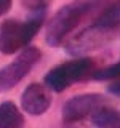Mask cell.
<instances>
[{"label": "cell", "instance_id": "1", "mask_svg": "<svg viewBox=\"0 0 120 128\" xmlns=\"http://www.w3.org/2000/svg\"><path fill=\"white\" fill-rule=\"evenodd\" d=\"M45 19V5L32 8V14L24 22L18 19H6L0 24V51L3 54H13L21 51L30 43L40 30Z\"/></svg>", "mask_w": 120, "mask_h": 128}, {"label": "cell", "instance_id": "2", "mask_svg": "<svg viewBox=\"0 0 120 128\" xmlns=\"http://www.w3.org/2000/svg\"><path fill=\"white\" fill-rule=\"evenodd\" d=\"M88 11H91L88 2H82V0L67 3L62 8H59L48 21L45 42L50 46H59L67 35L77 27L83 16L88 14Z\"/></svg>", "mask_w": 120, "mask_h": 128}, {"label": "cell", "instance_id": "3", "mask_svg": "<svg viewBox=\"0 0 120 128\" xmlns=\"http://www.w3.org/2000/svg\"><path fill=\"white\" fill-rule=\"evenodd\" d=\"M94 70V61L91 58H78L62 62L53 67L45 75V86L50 91H64L72 83L82 82L88 78Z\"/></svg>", "mask_w": 120, "mask_h": 128}, {"label": "cell", "instance_id": "4", "mask_svg": "<svg viewBox=\"0 0 120 128\" xmlns=\"http://www.w3.org/2000/svg\"><path fill=\"white\" fill-rule=\"evenodd\" d=\"M118 30L115 29H107L104 26H99L98 22H93L91 26H88L86 29H83L80 34L75 37H72L69 42L66 43V53L70 56H82L86 54L93 50L104 46L106 43H109L114 40Z\"/></svg>", "mask_w": 120, "mask_h": 128}, {"label": "cell", "instance_id": "5", "mask_svg": "<svg viewBox=\"0 0 120 128\" xmlns=\"http://www.w3.org/2000/svg\"><path fill=\"white\" fill-rule=\"evenodd\" d=\"M40 56L42 51L37 46H24L21 53L0 70V91L3 93L14 88L38 62Z\"/></svg>", "mask_w": 120, "mask_h": 128}, {"label": "cell", "instance_id": "6", "mask_svg": "<svg viewBox=\"0 0 120 128\" xmlns=\"http://www.w3.org/2000/svg\"><path fill=\"white\" fill-rule=\"evenodd\" d=\"M106 104L102 94L96 93H86V94H77L74 98L67 99L62 106V120L64 123H75L80 120L90 117L93 112Z\"/></svg>", "mask_w": 120, "mask_h": 128}, {"label": "cell", "instance_id": "7", "mask_svg": "<svg viewBox=\"0 0 120 128\" xmlns=\"http://www.w3.org/2000/svg\"><path fill=\"white\" fill-rule=\"evenodd\" d=\"M21 106L30 115H42L51 106V93L42 83H30L21 94Z\"/></svg>", "mask_w": 120, "mask_h": 128}, {"label": "cell", "instance_id": "8", "mask_svg": "<svg viewBox=\"0 0 120 128\" xmlns=\"http://www.w3.org/2000/svg\"><path fill=\"white\" fill-rule=\"evenodd\" d=\"M24 123V115L14 102L3 101L0 104V128H22Z\"/></svg>", "mask_w": 120, "mask_h": 128}, {"label": "cell", "instance_id": "9", "mask_svg": "<svg viewBox=\"0 0 120 128\" xmlns=\"http://www.w3.org/2000/svg\"><path fill=\"white\" fill-rule=\"evenodd\" d=\"M90 120L96 128H120V114L117 109L107 107L106 104L98 107L90 115Z\"/></svg>", "mask_w": 120, "mask_h": 128}, {"label": "cell", "instance_id": "10", "mask_svg": "<svg viewBox=\"0 0 120 128\" xmlns=\"http://www.w3.org/2000/svg\"><path fill=\"white\" fill-rule=\"evenodd\" d=\"M120 3L114 2L109 6H106L104 10L99 13V16L96 18L94 22H98L99 26H104L107 29H115L118 30V22H120Z\"/></svg>", "mask_w": 120, "mask_h": 128}, {"label": "cell", "instance_id": "11", "mask_svg": "<svg viewBox=\"0 0 120 128\" xmlns=\"http://www.w3.org/2000/svg\"><path fill=\"white\" fill-rule=\"evenodd\" d=\"M120 75V64L118 62H114L110 66L104 67V69H99V70H93L90 77L93 80H114Z\"/></svg>", "mask_w": 120, "mask_h": 128}, {"label": "cell", "instance_id": "12", "mask_svg": "<svg viewBox=\"0 0 120 128\" xmlns=\"http://www.w3.org/2000/svg\"><path fill=\"white\" fill-rule=\"evenodd\" d=\"M11 3H13V0H0V16H3L10 11Z\"/></svg>", "mask_w": 120, "mask_h": 128}, {"label": "cell", "instance_id": "13", "mask_svg": "<svg viewBox=\"0 0 120 128\" xmlns=\"http://www.w3.org/2000/svg\"><path fill=\"white\" fill-rule=\"evenodd\" d=\"M118 88L120 86H118V77H117V78H114V83H112L107 90H109V93H114L115 96H118L120 94V90H118Z\"/></svg>", "mask_w": 120, "mask_h": 128}, {"label": "cell", "instance_id": "14", "mask_svg": "<svg viewBox=\"0 0 120 128\" xmlns=\"http://www.w3.org/2000/svg\"><path fill=\"white\" fill-rule=\"evenodd\" d=\"M88 5H90V10H93V8H98L99 5H102L104 2H107V0H86Z\"/></svg>", "mask_w": 120, "mask_h": 128}]
</instances>
